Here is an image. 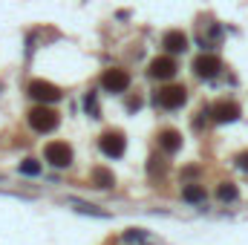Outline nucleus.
Wrapping results in <instances>:
<instances>
[{
	"instance_id": "nucleus-17",
	"label": "nucleus",
	"mask_w": 248,
	"mask_h": 245,
	"mask_svg": "<svg viewBox=\"0 0 248 245\" xmlns=\"http://www.w3.org/2000/svg\"><path fill=\"white\" fill-rule=\"evenodd\" d=\"M237 168H240V170H246V173H248V150H246V153H240V156H237Z\"/></svg>"
},
{
	"instance_id": "nucleus-1",
	"label": "nucleus",
	"mask_w": 248,
	"mask_h": 245,
	"mask_svg": "<svg viewBox=\"0 0 248 245\" xmlns=\"http://www.w3.org/2000/svg\"><path fill=\"white\" fill-rule=\"evenodd\" d=\"M58 122H61V116L46 104H38L35 110H29V127L35 133H52L58 127Z\"/></svg>"
},
{
	"instance_id": "nucleus-10",
	"label": "nucleus",
	"mask_w": 248,
	"mask_h": 245,
	"mask_svg": "<svg viewBox=\"0 0 248 245\" xmlns=\"http://www.w3.org/2000/svg\"><path fill=\"white\" fill-rule=\"evenodd\" d=\"M159 147H162L168 156H173V153L182 150V136H179L176 130H162V133H159Z\"/></svg>"
},
{
	"instance_id": "nucleus-18",
	"label": "nucleus",
	"mask_w": 248,
	"mask_h": 245,
	"mask_svg": "<svg viewBox=\"0 0 248 245\" xmlns=\"http://www.w3.org/2000/svg\"><path fill=\"white\" fill-rule=\"evenodd\" d=\"M87 110H93V116L98 119V104H95V95H87Z\"/></svg>"
},
{
	"instance_id": "nucleus-13",
	"label": "nucleus",
	"mask_w": 248,
	"mask_h": 245,
	"mask_svg": "<svg viewBox=\"0 0 248 245\" xmlns=\"http://www.w3.org/2000/svg\"><path fill=\"white\" fill-rule=\"evenodd\" d=\"M182 199L190 202V205L205 202V187H202V184H185V187H182Z\"/></svg>"
},
{
	"instance_id": "nucleus-7",
	"label": "nucleus",
	"mask_w": 248,
	"mask_h": 245,
	"mask_svg": "<svg viewBox=\"0 0 248 245\" xmlns=\"http://www.w3.org/2000/svg\"><path fill=\"white\" fill-rule=\"evenodd\" d=\"M176 69H179V66H176V61H173L170 55H162V58H153V61H150V69H147V72H150V78L170 81V78L176 75Z\"/></svg>"
},
{
	"instance_id": "nucleus-3",
	"label": "nucleus",
	"mask_w": 248,
	"mask_h": 245,
	"mask_svg": "<svg viewBox=\"0 0 248 245\" xmlns=\"http://www.w3.org/2000/svg\"><path fill=\"white\" fill-rule=\"evenodd\" d=\"M44 156L52 168H69L72 165V147L66 141H49L44 147Z\"/></svg>"
},
{
	"instance_id": "nucleus-5",
	"label": "nucleus",
	"mask_w": 248,
	"mask_h": 245,
	"mask_svg": "<svg viewBox=\"0 0 248 245\" xmlns=\"http://www.w3.org/2000/svg\"><path fill=\"white\" fill-rule=\"evenodd\" d=\"M29 95L38 101V104H52V101H61V90L49 81H32L29 84Z\"/></svg>"
},
{
	"instance_id": "nucleus-15",
	"label": "nucleus",
	"mask_w": 248,
	"mask_h": 245,
	"mask_svg": "<svg viewBox=\"0 0 248 245\" xmlns=\"http://www.w3.org/2000/svg\"><path fill=\"white\" fill-rule=\"evenodd\" d=\"M20 173H26V176H38V173H41V162H35V159L20 162Z\"/></svg>"
},
{
	"instance_id": "nucleus-8",
	"label": "nucleus",
	"mask_w": 248,
	"mask_h": 245,
	"mask_svg": "<svg viewBox=\"0 0 248 245\" xmlns=\"http://www.w3.org/2000/svg\"><path fill=\"white\" fill-rule=\"evenodd\" d=\"M219 69H222V61H219L217 55H199V58L193 61V72H196L199 78H217Z\"/></svg>"
},
{
	"instance_id": "nucleus-9",
	"label": "nucleus",
	"mask_w": 248,
	"mask_h": 245,
	"mask_svg": "<svg viewBox=\"0 0 248 245\" xmlns=\"http://www.w3.org/2000/svg\"><path fill=\"white\" fill-rule=\"evenodd\" d=\"M211 116H214V122H219V124L237 122L240 119V104L237 101H219V104H214Z\"/></svg>"
},
{
	"instance_id": "nucleus-19",
	"label": "nucleus",
	"mask_w": 248,
	"mask_h": 245,
	"mask_svg": "<svg viewBox=\"0 0 248 245\" xmlns=\"http://www.w3.org/2000/svg\"><path fill=\"white\" fill-rule=\"evenodd\" d=\"M139 107H141V98H130L127 101V110H139Z\"/></svg>"
},
{
	"instance_id": "nucleus-6",
	"label": "nucleus",
	"mask_w": 248,
	"mask_h": 245,
	"mask_svg": "<svg viewBox=\"0 0 248 245\" xmlns=\"http://www.w3.org/2000/svg\"><path fill=\"white\" fill-rule=\"evenodd\" d=\"M101 87H104V92H127V87H130L127 69H107L101 75Z\"/></svg>"
},
{
	"instance_id": "nucleus-11",
	"label": "nucleus",
	"mask_w": 248,
	"mask_h": 245,
	"mask_svg": "<svg viewBox=\"0 0 248 245\" xmlns=\"http://www.w3.org/2000/svg\"><path fill=\"white\" fill-rule=\"evenodd\" d=\"M162 46H165L168 52H185V49H187L185 32H179V29H170V32H165V38H162Z\"/></svg>"
},
{
	"instance_id": "nucleus-16",
	"label": "nucleus",
	"mask_w": 248,
	"mask_h": 245,
	"mask_svg": "<svg viewBox=\"0 0 248 245\" xmlns=\"http://www.w3.org/2000/svg\"><path fill=\"white\" fill-rule=\"evenodd\" d=\"M144 237H147V234H144L141 228H130V231L124 234V240H127V243H141Z\"/></svg>"
},
{
	"instance_id": "nucleus-4",
	"label": "nucleus",
	"mask_w": 248,
	"mask_h": 245,
	"mask_svg": "<svg viewBox=\"0 0 248 245\" xmlns=\"http://www.w3.org/2000/svg\"><path fill=\"white\" fill-rule=\"evenodd\" d=\"M98 147H101V153H104V156H110V159H119V156H124V147H127L124 133H122V130H107V133L101 136Z\"/></svg>"
},
{
	"instance_id": "nucleus-2",
	"label": "nucleus",
	"mask_w": 248,
	"mask_h": 245,
	"mask_svg": "<svg viewBox=\"0 0 248 245\" xmlns=\"http://www.w3.org/2000/svg\"><path fill=\"white\" fill-rule=\"evenodd\" d=\"M185 101H187V90L185 87H179V84L162 87V90L156 92V104H159L162 110H179Z\"/></svg>"
},
{
	"instance_id": "nucleus-12",
	"label": "nucleus",
	"mask_w": 248,
	"mask_h": 245,
	"mask_svg": "<svg viewBox=\"0 0 248 245\" xmlns=\"http://www.w3.org/2000/svg\"><path fill=\"white\" fill-rule=\"evenodd\" d=\"M93 184L95 187H101V190H107V187H113L116 184V176H113V170H107V168H93Z\"/></svg>"
},
{
	"instance_id": "nucleus-14",
	"label": "nucleus",
	"mask_w": 248,
	"mask_h": 245,
	"mask_svg": "<svg viewBox=\"0 0 248 245\" xmlns=\"http://www.w3.org/2000/svg\"><path fill=\"white\" fill-rule=\"evenodd\" d=\"M217 196H219V202H234V199L240 196V190H237V184L222 182L219 184V190H217Z\"/></svg>"
}]
</instances>
